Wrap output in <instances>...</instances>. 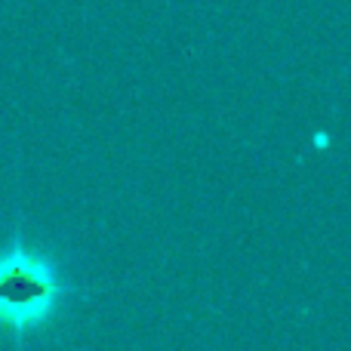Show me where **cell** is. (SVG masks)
Returning a JSON list of instances; mask_svg holds the SVG:
<instances>
[{
	"label": "cell",
	"mask_w": 351,
	"mask_h": 351,
	"mask_svg": "<svg viewBox=\"0 0 351 351\" xmlns=\"http://www.w3.org/2000/svg\"><path fill=\"white\" fill-rule=\"evenodd\" d=\"M68 284L47 256L25 243L0 253V330L12 336L34 333L59 311Z\"/></svg>",
	"instance_id": "cell-1"
}]
</instances>
